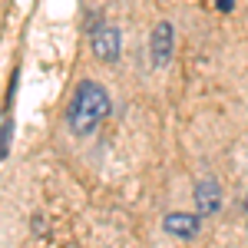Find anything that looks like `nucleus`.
<instances>
[{"label":"nucleus","mask_w":248,"mask_h":248,"mask_svg":"<svg viewBox=\"0 0 248 248\" xmlns=\"http://www.w3.org/2000/svg\"><path fill=\"white\" fill-rule=\"evenodd\" d=\"M106 113H109V93L99 83L86 79L73 93V103L66 109V126H70V133H77V136H90L106 119Z\"/></svg>","instance_id":"f257e3e1"},{"label":"nucleus","mask_w":248,"mask_h":248,"mask_svg":"<svg viewBox=\"0 0 248 248\" xmlns=\"http://www.w3.org/2000/svg\"><path fill=\"white\" fill-rule=\"evenodd\" d=\"M90 46L103 63H116L119 60V30L113 23H96L90 30Z\"/></svg>","instance_id":"f03ea898"},{"label":"nucleus","mask_w":248,"mask_h":248,"mask_svg":"<svg viewBox=\"0 0 248 248\" xmlns=\"http://www.w3.org/2000/svg\"><path fill=\"white\" fill-rule=\"evenodd\" d=\"M162 229L169 232L172 238H195V232H199V212H169L162 218Z\"/></svg>","instance_id":"7ed1b4c3"},{"label":"nucleus","mask_w":248,"mask_h":248,"mask_svg":"<svg viewBox=\"0 0 248 248\" xmlns=\"http://www.w3.org/2000/svg\"><path fill=\"white\" fill-rule=\"evenodd\" d=\"M195 209H199V215H212L222 209V189L215 179H202L195 186Z\"/></svg>","instance_id":"20e7f679"},{"label":"nucleus","mask_w":248,"mask_h":248,"mask_svg":"<svg viewBox=\"0 0 248 248\" xmlns=\"http://www.w3.org/2000/svg\"><path fill=\"white\" fill-rule=\"evenodd\" d=\"M149 53H153V66L169 63V57H172V23H155L153 37H149Z\"/></svg>","instance_id":"39448f33"},{"label":"nucleus","mask_w":248,"mask_h":248,"mask_svg":"<svg viewBox=\"0 0 248 248\" xmlns=\"http://www.w3.org/2000/svg\"><path fill=\"white\" fill-rule=\"evenodd\" d=\"M232 7H235V0H218V10H222V14H229Z\"/></svg>","instance_id":"423d86ee"}]
</instances>
